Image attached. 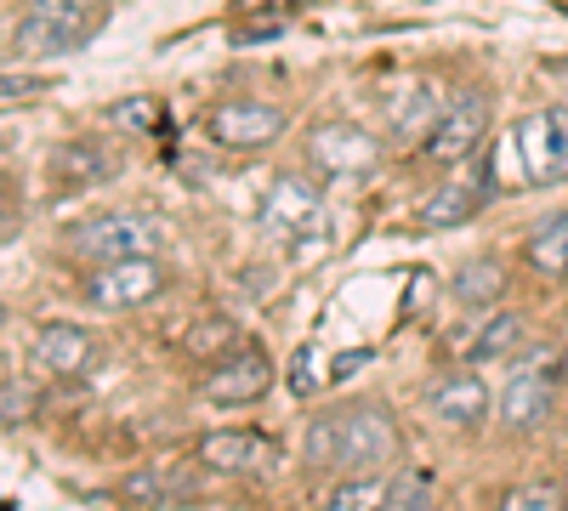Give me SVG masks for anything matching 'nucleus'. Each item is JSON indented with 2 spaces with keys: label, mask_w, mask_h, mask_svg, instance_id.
I'll return each instance as SVG.
<instances>
[{
  "label": "nucleus",
  "mask_w": 568,
  "mask_h": 511,
  "mask_svg": "<svg viewBox=\"0 0 568 511\" xmlns=\"http://www.w3.org/2000/svg\"><path fill=\"white\" fill-rule=\"evenodd\" d=\"M393 454H398V427H393V415H382L375 403L318 415L307 427V467H318V472L375 478Z\"/></svg>",
  "instance_id": "nucleus-1"
},
{
  "label": "nucleus",
  "mask_w": 568,
  "mask_h": 511,
  "mask_svg": "<svg viewBox=\"0 0 568 511\" xmlns=\"http://www.w3.org/2000/svg\"><path fill=\"white\" fill-rule=\"evenodd\" d=\"M165 239L160 216L149 211H109V216H91L74 227L69 239V256L80 262H120V256H154Z\"/></svg>",
  "instance_id": "nucleus-2"
},
{
  "label": "nucleus",
  "mask_w": 568,
  "mask_h": 511,
  "mask_svg": "<svg viewBox=\"0 0 568 511\" xmlns=\"http://www.w3.org/2000/svg\"><path fill=\"white\" fill-rule=\"evenodd\" d=\"M98 7L103 0H29V12L12 34V45L23 58H52V52H69L91 34L98 23Z\"/></svg>",
  "instance_id": "nucleus-3"
},
{
  "label": "nucleus",
  "mask_w": 568,
  "mask_h": 511,
  "mask_svg": "<svg viewBox=\"0 0 568 511\" xmlns=\"http://www.w3.org/2000/svg\"><path fill=\"white\" fill-rule=\"evenodd\" d=\"M511 160H517V176L535 182V188L562 182L568 176V109H540L529 120H517Z\"/></svg>",
  "instance_id": "nucleus-4"
},
{
  "label": "nucleus",
  "mask_w": 568,
  "mask_h": 511,
  "mask_svg": "<svg viewBox=\"0 0 568 511\" xmlns=\"http://www.w3.org/2000/svg\"><path fill=\"white\" fill-rule=\"evenodd\" d=\"M165 290V267L154 256H120V262H98L85 278V302L103 313H131L149 307Z\"/></svg>",
  "instance_id": "nucleus-5"
},
{
  "label": "nucleus",
  "mask_w": 568,
  "mask_h": 511,
  "mask_svg": "<svg viewBox=\"0 0 568 511\" xmlns=\"http://www.w3.org/2000/svg\"><path fill=\"white\" fill-rule=\"evenodd\" d=\"M489 131V103L478 98V91H455V98L444 103V114L433 120V131H426V160L433 165H460L466 154H478Z\"/></svg>",
  "instance_id": "nucleus-6"
},
{
  "label": "nucleus",
  "mask_w": 568,
  "mask_h": 511,
  "mask_svg": "<svg viewBox=\"0 0 568 511\" xmlns=\"http://www.w3.org/2000/svg\"><path fill=\"white\" fill-rule=\"evenodd\" d=\"M205 131L216 149H233V154H256L267 143H278L284 131V114L267 109V103H251V98H227L205 114Z\"/></svg>",
  "instance_id": "nucleus-7"
},
{
  "label": "nucleus",
  "mask_w": 568,
  "mask_h": 511,
  "mask_svg": "<svg viewBox=\"0 0 568 511\" xmlns=\"http://www.w3.org/2000/svg\"><path fill=\"white\" fill-rule=\"evenodd\" d=\"M256 222H262V234H273V239L318 234L324 227V194L313 188L307 176H278L267 188V200H262V211H256Z\"/></svg>",
  "instance_id": "nucleus-8"
},
{
  "label": "nucleus",
  "mask_w": 568,
  "mask_h": 511,
  "mask_svg": "<svg viewBox=\"0 0 568 511\" xmlns=\"http://www.w3.org/2000/svg\"><path fill=\"white\" fill-rule=\"evenodd\" d=\"M307 160L324 176H364V171H375V160H382V143H375L369 131L347 125V120H324V125L307 131Z\"/></svg>",
  "instance_id": "nucleus-9"
},
{
  "label": "nucleus",
  "mask_w": 568,
  "mask_h": 511,
  "mask_svg": "<svg viewBox=\"0 0 568 511\" xmlns=\"http://www.w3.org/2000/svg\"><path fill=\"white\" fill-rule=\"evenodd\" d=\"M267 387H273V364H267L262 347H233V352H222V358L205 369V381H200V392H205L211 403H256Z\"/></svg>",
  "instance_id": "nucleus-10"
},
{
  "label": "nucleus",
  "mask_w": 568,
  "mask_h": 511,
  "mask_svg": "<svg viewBox=\"0 0 568 511\" xmlns=\"http://www.w3.org/2000/svg\"><path fill=\"white\" fill-rule=\"evenodd\" d=\"M551 398H557V381H551L546 364L517 369V376L506 381V392H500V421L511 432H535L546 415H551Z\"/></svg>",
  "instance_id": "nucleus-11"
},
{
  "label": "nucleus",
  "mask_w": 568,
  "mask_h": 511,
  "mask_svg": "<svg viewBox=\"0 0 568 511\" xmlns=\"http://www.w3.org/2000/svg\"><path fill=\"white\" fill-rule=\"evenodd\" d=\"M52 171H58V182H69V188H103V182L120 176V154L109 143H98V136H80V143L52 154Z\"/></svg>",
  "instance_id": "nucleus-12"
},
{
  "label": "nucleus",
  "mask_w": 568,
  "mask_h": 511,
  "mask_svg": "<svg viewBox=\"0 0 568 511\" xmlns=\"http://www.w3.org/2000/svg\"><path fill=\"white\" fill-rule=\"evenodd\" d=\"M34 364L52 369V376H80V369L91 364V336L80 330V324H45V330L34 336Z\"/></svg>",
  "instance_id": "nucleus-13"
},
{
  "label": "nucleus",
  "mask_w": 568,
  "mask_h": 511,
  "mask_svg": "<svg viewBox=\"0 0 568 511\" xmlns=\"http://www.w3.org/2000/svg\"><path fill=\"white\" fill-rule=\"evenodd\" d=\"M433 415L449 427H478L489 415V387L478 376H444L433 387Z\"/></svg>",
  "instance_id": "nucleus-14"
},
{
  "label": "nucleus",
  "mask_w": 568,
  "mask_h": 511,
  "mask_svg": "<svg viewBox=\"0 0 568 511\" xmlns=\"http://www.w3.org/2000/svg\"><path fill=\"white\" fill-rule=\"evenodd\" d=\"M200 460L211 472H256L262 460H267V438H256V432H211L205 443H200Z\"/></svg>",
  "instance_id": "nucleus-15"
},
{
  "label": "nucleus",
  "mask_w": 568,
  "mask_h": 511,
  "mask_svg": "<svg viewBox=\"0 0 568 511\" xmlns=\"http://www.w3.org/2000/svg\"><path fill=\"white\" fill-rule=\"evenodd\" d=\"M524 256H529L535 273H546V278H568V211H551V216L535 227L529 245H524Z\"/></svg>",
  "instance_id": "nucleus-16"
},
{
  "label": "nucleus",
  "mask_w": 568,
  "mask_h": 511,
  "mask_svg": "<svg viewBox=\"0 0 568 511\" xmlns=\"http://www.w3.org/2000/svg\"><path fill=\"white\" fill-rule=\"evenodd\" d=\"M500 290H506V273H500V262H466L455 278H449V296L460 302V307H489V302H500Z\"/></svg>",
  "instance_id": "nucleus-17"
},
{
  "label": "nucleus",
  "mask_w": 568,
  "mask_h": 511,
  "mask_svg": "<svg viewBox=\"0 0 568 511\" xmlns=\"http://www.w3.org/2000/svg\"><path fill=\"white\" fill-rule=\"evenodd\" d=\"M517 341H524V313H500V318H489L460 352H466L471 364H489V358H506Z\"/></svg>",
  "instance_id": "nucleus-18"
},
{
  "label": "nucleus",
  "mask_w": 568,
  "mask_h": 511,
  "mask_svg": "<svg viewBox=\"0 0 568 511\" xmlns=\"http://www.w3.org/2000/svg\"><path fill=\"white\" fill-rule=\"evenodd\" d=\"M478 200H484V188H466V182H449V188H438L433 200L420 205V222H426V227H455V222H466L471 211H478Z\"/></svg>",
  "instance_id": "nucleus-19"
},
{
  "label": "nucleus",
  "mask_w": 568,
  "mask_h": 511,
  "mask_svg": "<svg viewBox=\"0 0 568 511\" xmlns=\"http://www.w3.org/2000/svg\"><path fill=\"white\" fill-rule=\"evenodd\" d=\"M433 494H438V478L426 472V467H398V472L387 478V500H382V505L415 511V505H433Z\"/></svg>",
  "instance_id": "nucleus-20"
},
{
  "label": "nucleus",
  "mask_w": 568,
  "mask_h": 511,
  "mask_svg": "<svg viewBox=\"0 0 568 511\" xmlns=\"http://www.w3.org/2000/svg\"><path fill=\"white\" fill-rule=\"evenodd\" d=\"M187 478H171V472H131L125 478V500H136V505H176V500H187Z\"/></svg>",
  "instance_id": "nucleus-21"
},
{
  "label": "nucleus",
  "mask_w": 568,
  "mask_h": 511,
  "mask_svg": "<svg viewBox=\"0 0 568 511\" xmlns=\"http://www.w3.org/2000/svg\"><path fill=\"white\" fill-rule=\"evenodd\" d=\"M109 120H114L120 131H136V136H142V131H160V103H154V98H125V103L109 109Z\"/></svg>",
  "instance_id": "nucleus-22"
},
{
  "label": "nucleus",
  "mask_w": 568,
  "mask_h": 511,
  "mask_svg": "<svg viewBox=\"0 0 568 511\" xmlns=\"http://www.w3.org/2000/svg\"><path fill=\"white\" fill-rule=\"evenodd\" d=\"M444 109H433V98L426 91H404V103H398V114H393V131H404V136H415L420 131V120H426V131H433V120H438Z\"/></svg>",
  "instance_id": "nucleus-23"
},
{
  "label": "nucleus",
  "mask_w": 568,
  "mask_h": 511,
  "mask_svg": "<svg viewBox=\"0 0 568 511\" xmlns=\"http://www.w3.org/2000/svg\"><path fill=\"white\" fill-rule=\"evenodd\" d=\"M375 500H387V483H375V478L329 489V505H336V511H364V505H375Z\"/></svg>",
  "instance_id": "nucleus-24"
},
{
  "label": "nucleus",
  "mask_w": 568,
  "mask_h": 511,
  "mask_svg": "<svg viewBox=\"0 0 568 511\" xmlns=\"http://www.w3.org/2000/svg\"><path fill=\"white\" fill-rule=\"evenodd\" d=\"M506 505H511V511H557V505H568V494L551 489V483H529V489H511Z\"/></svg>",
  "instance_id": "nucleus-25"
},
{
  "label": "nucleus",
  "mask_w": 568,
  "mask_h": 511,
  "mask_svg": "<svg viewBox=\"0 0 568 511\" xmlns=\"http://www.w3.org/2000/svg\"><path fill=\"white\" fill-rule=\"evenodd\" d=\"M187 347H194V352H222V347H233V324H227V318L200 324V330L187 336Z\"/></svg>",
  "instance_id": "nucleus-26"
},
{
  "label": "nucleus",
  "mask_w": 568,
  "mask_h": 511,
  "mask_svg": "<svg viewBox=\"0 0 568 511\" xmlns=\"http://www.w3.org/2000/svg\"><path fill=\"white\" fill-rule=\"evenodd\" d=\"M23 415H29V392H18V381L7 376V427H18Z\"/></svg>",
  "instance_id": "nucleus-27"
},
{
  "label": "nucleus",
  "mask_w": 568,
  "mask_h": 511,
  "mask_svg": "<svg viewBox=\"0 0 568 511\" xmlns=\"http://www.w3.org/2000/svg\"><path fill=\"white\" fill-rule=\"evenodd\" d=\"M358 364H369V352H364V347H358V352H347V358H336V376H353Z\"/></svg>",
  "instance_id": "nucleus-28"
}]
</instances>
